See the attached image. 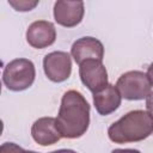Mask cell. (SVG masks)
Segmentation results:
<instances>
[{"instance_id":"obj_16","label":"cell","mask_w":153,"mask_h":153,"mask_svg":"<svg viewBox=\"0 0 153 153\" xmlns=\"http://www.w3.org/2000/svg\"><path fill=\"white\" fill-rule=\"evenodd\" d=\"M147 76L149 78V80H151V82H152V85H153V62L148 66V68H147Z\"/></svg>"},{"instance_id":"obj_3","label":"cell","mask_w":153,"mask_h":153,"mask_svg":"<svg viewBox=\"0 0 153 153\" xmlns=\"http://www.w3.org/2000/svg\"><path fill=\"white\" fill-rule=\"evenodd\" d=\"M36 78L35 65L29 59H14L10 61L2 72V82L7 90L20 92L29 88Z\"/></svg>"},{"instance_id":"obj_15","label":"cell","mask_w":153,"mask_h":153,"mask_svg":"<svg viewBox=\"0 0 153 153\" xmlns=\"http://www.w3.org/2000/svg\"><path fill=\"white\" fill-rule=\"evenodd\" d=\"M111 153H141V152L133 148H116Z\"/></svg>"},{"instance_id":"obj_7","label":"cell","mask_w":153,"mask_h":153,"mask_svg":"<svg viewBox=\"0 0 153 153\" xmlns=\"http://www.w3.org/2000/svg\"><path fill=\"white\" fill-rule=\"evenodd\" d=\"M85 13L82 1L59 0L54 4V19L65 27H74L81 23Z\"/></svg>"},{"instance_id":"obj_4","label":"cell","mask_w":153,"mask_h":153,"mask_svg":"<svg viewBox=\"0 0 153 153\" xmlns=\"http://www.w3.org/2000/svg\"><path fill=\"white\" fill-rule=\"evenodd\" d=\"M122 98L127 100H142L152 92V82L146 73L129 71L123 73L116 82Z\"/></svg>"},{"instance_id":"obj_13","label":"cell","mask_w":153,"mask_h":153,"mask_svg":"<svg viewBox=\"0 0 153 153\" xmlns=\"http://www.w3.org/2000/svg\"><path fill=\"white\" fill-rule=\"evenodd\" d=\"M0 153H25V149L14 142H4L0 146Z\"/></svg>"},{"instance_id":"obj_6","label":"cell","mask_w":153,"mask_h":153,"mask_svg":"<svg viewBox=\"0 0 153 153\" xmlns=\"http://www.w3.org/2000/svg\"><path fill=\"white\" fill-rule=\"evenodd\" d=\"M79 76L81 82L92 92H99L109 85L108 72L103 61L86 60L79 65Z\"/></svg>"},{"instance_id":"obj_9","label":"cell","mask_w":153,"mask_h":153,"mask_svg":"<svg viewBox=\"0 0 153 153\" xmlns=\"http://www.w3.org/2000/svg\"><path fill=\"white\" fill-rule=\"evenodd\" d=\"M56 39V29L48 20H36L26 30V42L36 49H44Z\"/></svg>"},{"instance_id":"obj_18","label":"cell","mask_w":153,"mask_h":153,"mask_svg":"<svg viewBox=\"0 0 153 153\" xmlns=\"http://www.w3.org/2000/svg\"><path fill=\"white\" fill-rule=\"evenodd\" d=\"M25 153H37V152H35V151H25Z\"/></svg>"},{"instance_id":"obj_5","label":"cell","mask_w":153,"mask_h":153,"mask_svg":"<svg viewBox=\"0 0 153 153\" xmlns=\"http://www.w3.org/2000/svg\"><path fill=\"white\" fill-rule=\"evenodd\" d=\"M43 69L53 82L66 81L72 73V59L66 51H51L43 59Z\"/></svg>"},{"instance_id":"obj_8","label":"cell","mask_w":153,"mask_h":153,"mask_svg":"<svg viewBox=\"0 0 153 153\" xmlns=\"http://www.w3.org/2000/svg\"><path fill=\"white\" fill-rule=\"evenodd\" d=\"M71 55L78 65L82 63L86 60L103 61L104 45L99 39L94 37H91V36L80 37L72 44Z\"/></svg>"},{"instance_id":"obj_12","label":"cell","mask_w":153,"mask_h":153,"mask_svg":"<svg viewBox=\"0 0 153 153\" xmlns=\"http://www.w3.org/2000/svg\"><path fill=\"white\" fill-rule=\"evenodd\" d=\"M10 6H12L16 11L18 12H27L33 10L37 5L38 1H31V0H8Z\"/></svg>"},{"instance_id":"obj_11","label":"cell","mask_w":153,"mask_h":153,"mask_svg":"<svg viewBox=\"0 0 153 153\" xmlns=\"http://www.w3.org/2000/svg\"><path fill=\"white\" fill-rule=\"evenodd\" d=\"M122 102V96L116 85L109 84L105 88L93 93V105L97 112L102 116H108L115 112Z\"/></svg>"},{"instance_id":"obj_2","label":"cell","mask_w":153,"mask_h":153,"mask_svg":"<svg viewBox=\"0 0 153 153\" xmlns=\"http://www.w3.org/2000/svg\"><path fill=\"white\" fill-rule=\"evenodd\" d=\"M152 134L153 117L146 110H131L108 129V136L115 143L139 142Z\"/></svg>"},{"instance_id":"obj_1","label":"cell","mask_w":153,"mask_h":153,"mask_svg":"<svg viewBox=\"0 0 153 153\" xmlns=\"http://www.w3.org/2000/svg\"><path fill=\"white\" fill-rule=\"evenodd\" d=\"M90 104L76 90L63 93L56 117V127L65 139L81 137L90 126Z\"/></svg>"},{"instance_id":"obj_17","label":"cell","mask_w":153,"mask_h":153,"mask_svg":"<svg viewBox=\"0 0 153 153\" xmlns=\"http://www.w3.org/2000/svg\"><path fill=\"white\" fill-rule=\"evenodd\" d=\"M50 153H76V152H75V151H73V149H66V148H63V149L53 151V152H50Z\"/></svg>"},{"instance_id":"obj_10","label":"cell","mask_w":153,"mask_h":153,"mask_svg":"<svg viewBox=\"0 0 153 153\" xmlns=\"http://www.w3.org/2000/svg\"><path fill=\"white\" fill-rule=\"evenodd\" d=\"M31 136L41 146H50L62 139L56 127V118L54 117H41L36 120L31 127Z\"/></svg>"},{"instance_id":"obj_14","label":"cell","mask_w":153,"mask_h":153,"mask_svg":"<svg viewBox=\"0 0 153 153\" xmlns=\"http://www.w3.org/2000/svg\"><path fill=\"white\" fill-rule=\"evenodd\" d=\"M146 108H147V111L151 114V116L153 117V91L147 96L146 98Z\"/></svg>"}]
</instances>
